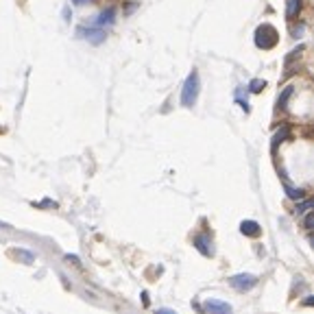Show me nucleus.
Here are the masks:
<instances>
[{
  "instance_id": "nucleus-1",
  "label": "nucleus",
  "mask_w": 314,
  "mask_h": 314,
  "mask_svg": "<svg viewBox=\"0 0 314 314\" xmlns=\"http://www.w3.org/2000/svg\"><path fill=\"white\" fill-rule=\"evenodd\" d=\"M199 90H201V83H199V74L196 70H192L188 74L184 83V90H181V105L184 107H194L196 101H199Z\"/></svg>"
},
{
  "instance_id": "nucleus-2",
  "label": "nucleus",
  "mask_w": 314,
  "mask_h": 314,
  "mask_svg": "<svg viewBox=\"0 0 314 314\" xmlns=\"http://www.w3.org/2000/svg\"><path fill=\"white\" fill-rule=\"evenodd\" d=\"M279 40V33L275 31V26L271 24H262L255 29V46L262 50H271L275 48V44H277Z\"/></svg>"
},
{
  "instance_id": "nucleus-3",
  "label": "nucleus",
  "mask_w": 314,
  "mask_h": 314,
  "mask_svg": "<svg viewBox=\"0 0 314 314\" xmlns=\"http://www.w3.org/2000/svg\"><path fill=\"white\" fill-rule=\"evenodd\" d=\"M229 284H231V288L240 290V293H247V290L255 288L257 286V277L251 273H240V275H233V277H229Z\"/></svg>"
},
{
  "instance_id": "nucleus-4",
  "label": "nucleus",
  "mask_w": 314,
  "mask_h": 314,
  "mask_svg": "<svg viewBox=\"0 0 314 314\" xmlns=\"http://www.w3.org/2000/svg\"><path fill=\"white\" fill-rule=\"evenodd\" d=\"M205 310L209 314H231L233 308H231V303L220 301V299H208L205 301Z\"/></svg>"
},
{
  "instance_id": "nucleus-5",
  "label": "nucleus",
  "mask_w": 314,
  "mask_h": 314,
  "mask_svg": "<svg viewBox=\"0 0 314 314\" xmlns=\"http://www.w3.org/2000/svg\"><path fill=\"white\" fill-rule=\"evenodd\" d=\"M77 33H79V37H87L92 44H101L105 40V31L103 29H85V26H81Z\"/></svg>"
},
{
  "instance_id": "nucleus-6",
  "label": "nucleus",
  "mask_w": 314,
  "mask_h": 314,
  "mask_svg": "<svg viewBox=\"0 0 314 314\" xmlns=\"http://www.w3.org/2000/svg\"><path fill=\"white\" fill-rule=\"evenodd\" d=\"M114 20H116V9L114 7L105 9V11H101L96 18V29H105V26L114 24Z\"/></svg>"
},
{
  "instance_id": "nucleus-7",
  "label": "nucleus",
  "mask_w": 314,
  "mask_h": 314,
  "mask_svg": "<svg viewBox=\"0 0 314 314\" xmlns=\"http://www.w3.org/2000/svg\"><path fill=\"white\" fill-rule=\"evenodd\" d=\"M240 231L245 233V236L257 238L262 233V229H260V225H257L255 220H242V223H240Z\"/></svg>"
},
{
  "instance_id": "nucleus-8",
  "label": "nucleus",
  "mask_w": 314,
  "mask_h": 314,
  "mask_svg": "<svg viewBox=\"0 0 314 314\" xmlns=\"http://www.w3.org/2000/svg\"><path fill=\"white\" fill-rule=\"evenodd\" d=\"M194 245H196V249H199L203 255H212V240H209L205 233H201V236H196L194 238Z\"/></svg>"
},
{
  "instance_id": "nucleus-9",
  "label": "nucleus",
  "mask_w": 314,
  "mask_h": 314,
  "mask_svg": "<svg viewBox=\"0 0 314 314\" xmlns=\"http://www.w3.org/2000/svg\"><path fill=\"white\" fill-rule=\"evenodd\" d=\"M299 11H301V0H288V2H286V18H288V20L297 18Z\"/></svg>"
},
{
  "instance_id": "nucleus-10",
  "label": "nucleus",
  "mask_w": 314,
  "mask_h": 314,
  "mask_svg": "<svg viewBox=\"0 0 314 314\" xmlns=\"http://www.w3.org/2000/svg\"><path fill=\"white\" fill-rule=\"evenodd\" d=\"M264 87H266L264 79H253V81L249 83V87H247V92H251V94H260Z\"/></svg>"
},
{
  "instance_id": "nucleus-11",
  "label": "nucleus",
  "mask_w": 314,
  "mask_h": 314,
  "mask_svg": "<svg viewBox=\"0 0 314 314\" xmlns=\"http://www.w3.org/2000/svg\"><path fill=\"white\" fill-rule=\"evenodd\" d=\"M293 87H286V90L282 92V98H279V101H277V109H286V103H288V98L290 96H293Z\"/></svg>"
},
{
  "instance_id": "nucleus-12",
  "label": "nucleus",
  "mask_w": 314,
  "mask_h": 314,
  "mask_svg": "<svg viewBox=\"0 0 314 314\" xmlns=\"http://www.w3.org/2000/svg\"><path fill=\"white\" fill-rule=\"evenodd\" d=\"M286 194H288L290 196V199H294V201H301L303 199V196H306V192H303V190H294V188H290V186H286Z\"/></svg>"
},
{
  "instance_id": "nucleus-13",
  "label": "nucleus",
  "mask_w": 314,
  "mask_h": 314,
  "mask_svg": "<svg viewBox=\"0 0 314 314\" xmlns=\"http://www.w3.org/2000/svg\"><path fill=\"white\" fill-rule=\"evenodd\" d=\"M288 125H282V131H277V133H275V138H273V144H279L282 142V140L286 138V135H288Z\"/></svg>"
},
{
  "instance_id": "nucleus-14",
  "label": "nucleus",
  "mask_w": 314,
  "mask_h": 314,
  "mask_svg": "<svg viewBox=\"0 0 314 314\" xmlns=\"http://www.w3.org/2000/svg\"><path fill=\"white\" fill-rule=\"evenodd\" d=\"M310 208H312V201H303V203H299V205H297L294 214H303V212H308Z\"/></svg>"
},
{
  "instance_id": "nucleus-15",
  "label": "nucleus",
  "mask_w": 314,
  "mask_h": 314,
  "mask_svg": "<svg viewBox=\"0 0 314 314\" xmlns=\"http://www.w3.org/2000/svg\"><path fill=\"white\" fill-rule=\"evenodd\" d=\"M303 225H306V229H312V212L308 209V214H306V220H303Z\"/></svg>"
},
{
  "instance_id": "nucleus-16",
  "label": "nucleus",
  "mask_w": 314,
  "mask_h": 314,
  "mask_svg": "<svg viewBox=\"0 0 314 314\" xmlns=\"http://www.w3.org/2000/svg\"><path fill=\"white\" fill-rule=\"evenodd\" d=\"M94 2V0H72V4H77V7H83V4H90Z\"/></svg>"
},
{
  "instance_id": "nucleus-17",
  "label": "nucleus",
  "mask_w": 314,
  "mask_h": 314,
  "mask_svg": "<svg viewBox=\"0 0 314 314\" xmlns=\"http://www.w3.org/2000/svg\"><path fill=\"white\" fill-rule=\"evenodd\" d=\"M155 314H177V312H175V310H168V308H159Z\"/></svg>"
},
{
  "instance_id": "nucleus-18",
  "label": "nucleus",
  "mask_w": 314,
  "mask_h": 314,
  "mask_svg": "<svg viewBox=\"0 0 314 314\" xmlns=\"http://www.w3.org/2000/svg\"><path fill=\"white\" fill-rule=\"evenodd\" d=\"M0 227H9V225H7V223H2V220H0Z\"/></svg>"
},
{
  "instance_id": "nucleus-19",
  "label": "nucleus",
  "mask_w": 314,
  "mask_h": 314,
  "mask_svg": "<svg viewBox=\"0 0 314 314\" xmlns=\"http://www.w3.org/2000/svg\"><path fill=\"white\" fill-rule=\"evenodd\" d=\"M0 131H2V129H0Z\"/></svg>"
}]
</instances>
